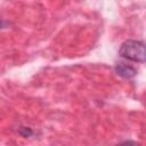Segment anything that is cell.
<instances>
[{
    "mask_svg": "<svg viewBox=\"0 0 146 146\" xmlns=\"http://www.w3.org/2000/svg\"><path fill=\"white\" fill-rule=\"evenodd\" d=\"M17 132L19 136L24 137V138H29V137H32L34 135V131L32 130V128L30 127H24V125H21L18 129H17Z\"/></svg>",
    "mask_w": 146,
    "mask_h": 146,
    "instance_id": "cell-3",
    "label": "cell"
},
{
    "mask_svg": "<svg viewBox=\"0 0 146 146\" xmlns=\"http://www.w3.org/2000/svg\"><path fill=\"white\" fill-rule=\"evenodd\" d=\"M114 71L119 76H121L123 79H132L137 74V70L133 66H131L129 64H125L123 62L116 63L115 66H114Z\"/></svg>",
    "mask_w": 146,
    "mask_h": 146,
    "instance_id": "cell-2",
    "label": "cell"
},
{
    "mask_svg": "<svg viewBox=\"0 0 146 146\" xmlns=\"http://www.w3.org/2000/svg\"><path fill=\"white\" fill-rule=\"evenodd\" d=\"M119 55L128 60L144 63L145 62V43L139 40H127L124 41L120 49Z\"/></svg>",
    "mask_w": 146,
    "mask_h": 146,
    "instance_id": "cell-1",
    "label": "cell"
},
{
    "mask_svg": "<svg viewBox=\"0 0 146 146\" xmlns=\"http://www.w3.org/2000/svg\"><path fill=\"white\" fill-rule=\"evenodd\" d=\"M6 24H7V23H6L3 19H1V18H0V30H1V29H3V27L6 26Z\"/></svg>",
    "mask_w": 146,
    "mask_h": 146,
    "instance_id": "cell-4",
    "label": "cell"
}]
</instances>
